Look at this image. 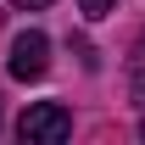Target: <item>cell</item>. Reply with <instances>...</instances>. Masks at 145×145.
Returning <instances> with one entry per match:
<instances>
[{
  "label": "cell",
  "mask_w": 145,
  "mask_h": 145,
  "mask_svg": "<svg viewBox=\"0 0 145 145\" xmlns=\"http://www.w3.org/2000/svg\"><path fill=\"white\" fill-rule=\"evenodd\" d=\"M22 11H45V6H50V0H17Z\"/></svg>",
  "instance_id": "277c9868"
},
{
  "label": "cell",
  "mask_w": 145,
  "mask_h": 145,
  "mask_svg": "<svg viewBox=\"0 0 145 145\" xmlns=\"http://www.w3.org/2000/svg\"><path fill=\"white\" fill-rule=\"evenodd\" d=\"M112 6H117V0H78V11H84V17H106Z\"/></svg>",
  "instance_id": "3957f363"
},
{
  "label": "cell",
  "mask_w": 145,
  "mask_h": 145,
  "mask_svg": "<svg viewBox=\"0 0 145 145\" xmlns=\"http://www.w3.org/2000/svg\"><path fill=\"white\" fill-rule=\"evenodd\" d=\"M17 134H22L28 145H61V140L72 134V112L61 106V101H39V106H28V112H22Z\"/></svg>",
  "instance_id": "6da1fadb"
},
{
  "label": "cell",
  "mask_w": 145,
  "mask_h": 145,
  "mask_svg": "<svg viewBox=\"0 0 145 145\" xmlns=\"http://www.w3.org/2000/svg\"><path fill=\"white\" fill-rule=\"evenodd\" d=\"M45 67H50V39L39 34V28H22V34L11 39L6 72H11V78H22V84H34V78H45Z\"/></svg>",
  "instance_id": "7a4b0ae2"
}]
</instances>
